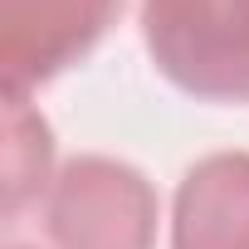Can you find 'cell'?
<instances>
[{
  "label": "cell",
  "mask_w": 249,
  "mask_h": 249,
  "mask_svg": "<svg viewBox=\"0 0 249 249\" xmlns=\"http://www.w3.org/2000/svg\"><path fill=\"white\" fill-rule=\"evenodd\" d=\"M152 64L191 98H249V0H142Z\"/></svg>",
  "instance_id": "obj_1"
},
{
  "label": "cell",
  "mask_w": 249,
  "mask_h": 249,
  "mask_svg": "<svg viewBox=\"0 0 249 249\" xmlns=\"http://www.w3.org/2000/svg\"><path fill=\"white\" fill-rule=\"evenodd\" d=\"M122 15V0H0V69L10 93L73 69Z\"/></svg>",
  "instance_id": "obj_3"
},
{
  "label": "cell",
  "mask_w": 249,
  "mask_h": 249,
  "mask_svg": "<svg viewBox=\"0 0 249 249\" xmlns=\"http://www.w3.org/2000/svg\"><path fill=\"white\" fill-rule=\"evenodd\" d=\"M54 166V137L49 122L30 107L25 93L5 88V215H20L49 181Z\"/></svg>",
  "instance_id": "obj_5"
},
{
  "label": "cell",
  "mask_w": 249,
  "mask_h": 249,
  "mask_svg": "<svg viewBox=\"0 0 249 249\" xmlns=\"http://www.w3.org/2000/svg\"><path fill=\"white\" fill-rule=\"evenodd\" d=\"M171 249H249V152H215L186 171Z\"/></svg>",
  "instance_id": "obj_4"
},
{
  "label": "cell",
  "mask_w": 249,
  "mask_h": 249,
  "mask_svg": "<svg viewBox=\"0 0 249 249\" xmlns=\"http://www.w3.org/2000/svg\"><path fill=\"white\" fill-rule=\"evenodd\" d=\"M10 249H25V244H10Z\"/></svg>",
  "instance_id": "obj_6"
},
{
  "label": "cell",
  "mask_w": 249,
  "mask_h": 249,
  "mask_svg": "<svg viewBox=\"0 0 249 249\" xmlns=\"http://www.w3.org/2000/svg\"><path fill=\"white\" fill-rule=\"evenodd\" d=\"M44 230L59 249H152L157 191L112 157H73L44 200Z\"/></svg>",
  "instance_id": "obj_2"
}]
</instances>
